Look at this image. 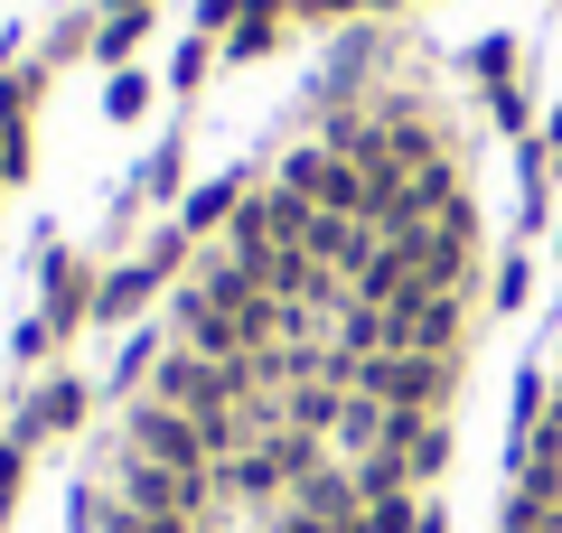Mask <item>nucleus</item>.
I'll list each match as a JSON object with an SVG mask.
<instances>
[{
    "instance_id": "0eeeda50",
    "label": "nucleus",
    "mask_w": 562,
    "mask_h": 533,
    "mask_svg": "<svg viewBox=\"0 0 562 533\" xmlns=\"http://www.w3.org/2000/svg\"><path fill=\"white\" fill-rule=\"evenodd\" d=\"M413 533H450V506H441V496H422V514H413Z\"/></svg>"
},
{
    "instance_id": "f257e3e1",
    "label": "nucleus",
    "mask_w": 562,
    "mask_h": 533,
    "mask_svg": "<svg viewBox=\"0 0 562 533\" xmlns=\"http://www.w3.org/2000/svg\"><path fill=\"white\" fill-rule=\"evenodd\" d=\"M85 412H94V384L76 375V355H66V365H47V375H29L20 384V402H10V421H0V431L10 440H29V450H57V440H76L85 431Z\"/></svg>"
},
{
    "instance_id": "39448f33",
    "label": "nucleus",
    "mask_w": 562,
    "mask_h": 533,
    "mask_svg": "<svg viewBox=\"0 0 562 533\" xmlns=\"http://www.w3.org/2000/svg\"><path fill=\"white\" fill-rule=\"evenodd\" d=\"M140 38H150V0H140V10H113V20L94 29V66H103V76H113V66H132Z\"/></svg>"
},
{
    "instance_id": "f03ea898",
    "label": "nucleus",
    "mask_w": 562,
    "mask_h": 533,
    "mask_svg": "<svg viewBox=\"0 0 562 533\" xmlns=\"http://www.w3.org/2000/svg\"><path fill=\"white\" fill-rule=\"evenodd\" d=\"M94 299H103V262L85 243H38V318L57 337V355L94 328Z\"/></svg>"
},
{
    "instance_id": "20e7f679",
    "label": "nucleus",
    "mask_w": 562,
    "mask_h": 533,
    "mask_svg": "<svg viewBox=\"0 0 562 533\" xmlns=\"http://www.w3.org/2000/svg\"><path fill=\"white\" fill-rule=\"evenodd\" d=\"M525 299H535V253L516 243V253H497V262H487V291H479V309H487V318H516Z\"/></svg>"
},
{
    "instance_id": "7ed1b4c3",
    "label": "nucleus",
    "mask_w": 562,
    "mask_h": 533,
    "mask_svg": "<svg viewBox=\"0 0 562 533\" xmlns=\"http://www.w3.org/2000/svg\"><path fill=\"white\" fill-rule=\"evenodd\" d=\"M150 113H160V76L113 66V76H103V122H113V132H132V122H150Z\"/></svg>"
},
{
    "instance_id": "423d86ee",
    "label": "nucleus",
    "mask_w": 562,
    "mask_h": 533,
    "mask_svg": "<svg viewBox=\"0 0 562 533\" xmlns=\"http://www.w3.org/2000/svg\"><path fill=\"white\" fill-rule=\"evenodd\" d=\"M206 66H225V57H216V47H206V38H179V57H169V94L188 103V94H198V84H206Z\"/></svg>"
},
{
    "instance_id": "6e6552de",
    "label": "nucleus",
    "mask_w": 562,
    "mask_h": 533,
    "mask_svg": "<svg viewBox=\"0 0 562 533\" xmlns=\"http://www.w3.org/2000/svg\"><path fill=\"white\" fill-rule=\"evenodd\" d=\"M553 262H562V235H553Z\"/></svg>"
}]
</instances>
